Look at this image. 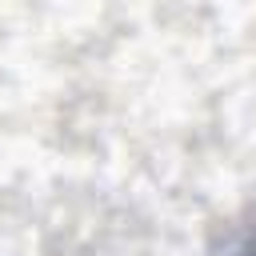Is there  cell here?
<instances>
[{"instance_id": "cell-1", "label": "cell", "mask_w": 256, "mask_h": 256, "mask_svg": "<svg viewBox=\"0 0 256 256\" xmlns=\"http://www.w3.org/2000/svg\"><path fill=\"white\" fill-rule=\"evenodd\" d=\"M244 256H256V232H252V240H248V248H244Z\"/></svg>"}]
</instances>
